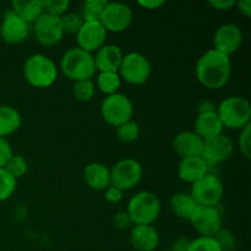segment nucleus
Segmentation results:
<instances>
[{
  "mask_svg": "<svg viewBox=\"0 0 251 251\" xmlns=\"http://www.w3.org/2000/svg\"><path fill=\"white\" fill-rule=\"evenodd\" d=\"M97 87L104 95L110 96L118 93L122 85V78L118 73H100L97 76Z\"/></svg>",
  "mask_w": 251,
  "mask_h": 251,
  "instance_id": "26",
  "label": "nucleus"
},
{
  "mask_svg": "<svg viewBox=\"0 0 251 251\" xmlns=\"http://www.w3.org/2000/svg\"><path fill=\"white\" fill-rule=\"evenodd\" d=\"M189 248H190V240L186 238H180L174 243L171 251H189Z\"/></svg>",
  "mask_w": 251,
  "mask_h": 251,
  "instance_id": "44",
  "label": "nucleus"
},
{
  "mask_svg": "<svg viewBox=\"0 0 251 251\" xmlns=\"http://www.w3.org/2000/svg\"><path fill=\"white\" fill-rule=\"evenodd\" d=\"M142 167L136 159L124 158L114 164L110 171V185L126 191L141 181Z\"/></svg>",
  "mask_w": 251,
  "mask_h": 251,
  "instance_id": "10",
  "label": "nucleus"
},
{
  "mask_svg": "<svg viewBox=\"0 0 251 251\" xmlns=\"http://www.w3.org/2000/svg\"><path fill=\"white\" fill-rule=\"evenodd\" d=\"M208 5L217 11H227L235 6L234 0H210Z\"/></svg>",
  "mask_w": 251,
  "mask_h": 251,
  "instance_id": "40",
  "label": "nucleus"
},
{
  "mask_svg": "<svg viewBox=\"0 0 251 251\" xmlns=\"http://www.w3.org/2000/svg\"><path fill=\"white\" fill-rule=\"evenodd\" d=\"M17 180L5 168H0V202L6 201L16 190Z\"/></svg>",
  "mask_w": 251,
  "mask_h": 251,
  "instance_id": "30",
  "label": "nucleus"
},
{
  "mask_svg": "<svg viewBox=\"0 0 251 251\" xmlns=\"http://www.w3.org/2000/svg\"><path fill=\"white\" fill-rule=\"evenodd\" d=\"M29 33V25L20 19L11 9L5 10L2 14L0 36L7 44H20L26 41Z\"/></svg>",
  "mask_w": 251,
  "mask_h": 251,
  "instance_id": "15",
  "label": "nucleus"
},
{
  "mask_svg": "<svg viewBox=\"0 0 251 251\" xmlns=\"http://www.w3.org/2000/svg\"><path fill=\"white\" fill-rule=\"evenodd\" d=\"M210 167L206 164L201 157H191V158L181 159L178 167V176L185 183L194 184L200 180L202 176L210 173Z\"/></svg>",
  "mask_w": 251,
  "mask_h": 251,
  "instance_id": "21",
  "label": "nucleus"
},
{
  "mask_svg": "<svg viewBox=\"0 0 251 251\" xmlns=\"http://www.w3.org/2000/svg\"><path fill=\"white\" fill-rule=\"evenodd\" d=\"M127 215L135 226H151L161 213V201L150 191H140L130 199Z\"/></svg>",
  "mask_w": 251,
  "mask_h": 251,
  "instance_id": "3",
  "label": "nucleus"
},
{
  "mask_svg": "<svg viewBox=\"0 0 251 251\" xmlns=\"http://www.w3.org/2000/svg\"><path fill=\"white\" fill-rule=\"evenodd\" d=\"M33 33L37 42L43 47L56 46L63 39L64 31L60 17L43 14L33 24Z\"/></svg>",
  "mask_w": 251,
  "mask_h": 251,
  "instance_id": "12",
  "label": "nucleus"
},
{
  "mask_svg": "<svg viewBox=\"0 0 251 251\" xmlns=\"http://www.w3.org/2000/svg\"><path fill=\"white\" fill-rule=\"evenodd\" d=\"M238 146H239L240 152L247 159L251 157V124L243 127L240 131L239 139H238Z\"/></svg>",
  "mask_w": 251,
  "mask_h": 251,
  "instance_id": "35",
  "label": "nucleus"
},
{
  "mask_svg": "<svg viewBox=\"0 0 251 251\" xmlns=\"http://www.w3.org/2000/svg\"><path fill=\"white\" fill-rule=\"evenodd\" d=\"M217 115L223 127L242 130L250 124L251 105L249 100L240 96H232L223 100L217 108Z\"/></svg>",
  "mask_w": 251,
  "mask_h": 251,
  "instance_id": "5",
  "label": "nucleus"
},
{
  "mask_svg": "<svg viewBox=\"0 0 251 251\" xmlns=\"http://www.w3.org/2000/svg\"><path fill=\"white\" fill-rule=\"evenodd\" d=\"M95 65L100 73H118L122 65L124 54L120 47L115 44H104L96 51Z\"/></svg>",
  "mask_w": 251,
  "mask_h": 251,
  "instance_id": "17",
  "label": "nucleus"
},
{
  "mask_svg": "<svg viewBox=\"0 0 251 251\" xmlns=\"http://www.w3.org/2000/svg\"><path fill=\"white\" fill-rule=\"evenodd\" d=\"M134 107L129 97L122 93L107 96L100 105V115L107 124L112 126H120L131 120Z\"/></svg>",
  "mask_w": 251,
  "mask_h": 251,
  "instance_id": "6",
  "label": "nucleus"
},
{
  "mask_svg": "<svg viewBox=\"0 0 251 251\" xmlns=\"http://www.w3.org/2000/svg\"><path fill=\"white\" fill-rule=\"evenodd\" d=\"M223 125L218 118L217 112L208 113V114L198 115L195 122V134L200 136L203 141L213 139L222 134Z\"/></svg>",
  "mask_w": 251,
  "mask_h": 251,
  "instance_id": "22",
  "label": "nucleus"
},
{
  "mask_svg": "<svg viewBox=\"0 0 251 251\" xmlns=\"http://www.w3.org/2000/svg\"><path fill=\"white\" fill-rule=\"evenodd\" d=\"M217 112V107L213 104L210 100H202L198 107L199 115L201 114H208V113H216Z\"/></svg>",
  "mask_w": 251,
  "mask_h": 251,
  "instance_id": "42",
  "label": "nucleus"
},
{
  "mask_svg": "<svg viewBox=\"0 0 251 251\" xmlns=\"http://www.w3.org/2000/svg\"><path fill=\"white\" fill-rule=\"evenodd\" d=\"M189 221L201 237H215L222 229V217L216 207L198 206Z\"/></svg>",
  "mask_w": 251,
  "mask_h": 251,
  "instance_id": "13",
  "label": "nucleus"
},
{
  "mask_svg": "<svg viewBox=\"0 0 251 251\" xmlns=\"http://www.w3.org/2000/svg\"><path fill=\"white\" fill-rule=\"evenodd\" d=\"M189 251H222L213 237H199L190 242Z\"/></svg>",
  "mask_w": 251,
  "mask_h": 251,
  "instance_id": "34",
  "label": "nucleus"
},
{
  "mask_svg": "<svg viewBox=\"0 0 251 251\" xmlns=\"http://www.w3.org/2000/svg\"><path fill=\"white\" fill-rule=\"evenodd\" d=\"M151 71L152 66L149 59L141 53L131 51L124 55L118 74L125 82L139 86L144 85L149 80Z\"/></svg>",
  "mask_w": 251,
  "mask_h": 251,
  "instance_id": "7",
  "label": "nucleus"
},
{
  "mask_svg": "<svg viewBox=\"0 0 251 251\" xmlns=\"http://www.w3.org/2000/svg\"><path fill=\"white\" fill-rule=\"evenodd\" d=\"M24 75L27 82L36 88H47L55 82L58 69L55 63L43 54H33L24 65Z\"/></svg>",
  "mask_w": 251,
  "mask_h": 251,
  "instance_id": "4",
  "label": "nucleus"
},
{
  "mask_svg": "<svg viewBox=\"0 0 251 251\" xmlns=\"http://www.w3.org/2000/svg\"><path fill=\"white\" fill-rule=\"evenodd\" d=\"M196 78L208 90L225 87L232 75V63L229 56L210 49L198 59L195 68Z\"/></svg>",
  "mask_w": 251,
  "mask_h": 251,
  "instance_id": "1",
  "label": "nucleus"
},
{
  "mask_svg": "<svg viewBox=\"0 0 251 251\" xmlns=\"http://www.w3.org/2000/svg\"><path fill=\"white\" fill-rule=\"evenodd\" d=\"M169 206H171V210L173 211L176 217L185 221L190 220L191 215L198 207L193 196L190 194L185 193H178L172 196L171 201H169Z\"/></svg>",
  "mask_w": 251,
  "mask_h": 251,
  "instance_id": "25",
  "label": "nucleus"
},
{
  "mask_svg": "<svg viewBox=\"0 0 251 251\" xmlns=\"http://www.w3.org/2000/svg\"><path fill=\"white\" fill-rule=\"evenodd\" d=\"M225 194L223 183L217 176L207 173L205 176L193 184L191 194L198 206L216 207L221 202Z\"/></svg>",
  "mask_w": 251,
  "mask_h": 251,
  "instance_id": "8",
  "label": "nucleus"
},
{
  "mask_svg": "<svg viewBox=\"0 0 251 251\" xmlns=\"http://www.w3.org/2000/svg\"><path fill=\"white\" fill-rule=\"evenodd\" d=\"M137 4L141 7H144V9L157 10L161 6H163L166 4V1H163V0H140Z\"/></svg>",
  "mask_w": 251,
  "mask_h": 251,
  "instance_id": "41",
  "label": "nucleus"
},
{
  "mask_svg": "<svg viewBox=\"0 0 251 251\" xmlns=\"http://www.w3.org/2000/svg\"><path fill=\"white\" fill-rule=\"evenodd\" d=\"M83 180L92 190L103 191L110 186V171L104 164L93 162L85 167Z\"/></svg>",
  "mask_w": 251,
  "mask_h": 251,
  "instance_id": "20",
  "label": "nucleus"
},
{
  "mask_svg": "<svg viewBox=\"0 0 251 251\" xmlns=\"http://www.w3.org/2000/svg\"><path fill=\"white\" fill-rule=\"evenodd\" d=\"M134 20V12L124 2H107L100 16V22L107 32L120 33L127 29Z\"/></svg>",
  "mask_w": 251,
  "mask_h": 251,
  "instance_id": "9",
  "label": "nucleus"
},
{
  "mask_svg": "<svg viewBox=\"0 0 251 251\" xmlns=\"http://www.w3.org/2000/svg\"><path fill=\"white\" fill-rule=\"evenodd\" d=\"M173 149L181 159L201 157L203 140L194 131H181L173 139Z\"/></svg>",
  "mask_w": 251,
  "mask_h": 251,
  "instance_id": "18",
  "label": "nucleus"
},
{
  "mask_svg": "<svg viewBox=\"0 0 251 251\" xmlns=\"http://www.w3.org/2000/svg\"><path fill=\"white\" fill-rule=\"evenodd\" d=\"M61 26H63L64 33L68 34H77L80 28L83 25V19L80 14H75V12H69L64 16L60 17Z\"/></svg>",
  "mask_w": 251,
  "mask_h": 251,
  "instance_id": "32",
  "label": "nucleus"
},
{
  "mask_svg": "<svg viewBox=\"0 0 251 251\" xmlns=\"http://www.w3.org/2000/svg\"><path fill=\"white\" fill-rule=\"evenodd\" d=\"M60 69L64 75L74 82L91 80L97 71L93 54L78 47L65 51L60 60Z\"/></svg>",
  "mask_w": 251,
  "mask_h": 251,
  "instance_id": "2",
  "label": "nucleus"
},
{
  "mask_svg": "<svg viewBox=\"0 0 251 251\" xmlns=\"http://www.w3.org/2000/svg\"><path fill=\"white\" fill-rule=\"evenodd\" d=\"M104 191H105V194H104L105 200H107L108 202L118 203V202H120V201H122L123 193H124V191H122L120 189H118V188H115V186L110 185V186H108V188L105 189Z\"/></svg>",
  "mask_w": 251,
  "mask_h": 251,
  "instance_id": "38",
  "label": "nucleus"
},
{
  "mask_svg": "<svg viewBox=\"0 0 251 251\" xmlns=\"http://www.w3.org/2000/svg\"><path fill=\"white\" fill-rule=\"evenodd\" d=\"M114 225L118 229H126L130 225H132L131 220H130L129 215L126 211H122V212L117 213L114 217Z\"/></svg>",
  "mask_w": 251,
  "mask_h": 251,
  "instance_id": "39",
  "label": "nucleus"
},
{
  "mask_svg": "<svg viewBox=\"0 0 251 251\" xmlns=\"http://www.w3.org/2000/svg\"><path fill=\"white\" fill-rule=\"evenodd\" d=\"M11 10L26 24H34L44 14L43 0H14L11 2Z\"/></svg>",
  "mask_w": 251,
  "mask_h": 251,
  "instance_id": "23",
  "label": "nucleus"
},
{
  "mask_svg": "<svg viewBox=\"0 0 251 251\" xmlns=\"http://www.w3.org/2000/svg\"><path fill=\"white\" fill-rule=\"evenodd\" d=\"M117 136L118 139L125 144H130L139 139L140 136V126L137 123L129 120L124 123L120 126L117 127Z\"/></svg>",
  "mask_w": 251,
  "mask_h": 251,
  "instance_id": "29",
  "label": "nucleus"
},
{
  "mask_svg": "<svg viewBox=\"0 0 251 251\" xmlns=\"http://www.w3.org/2000/svg\"><path fill=\"white\" fill-rule=\"evenodd\" d=\"M213 238L218 243L222 251H232L235 248V238L229 230L221 229Z\"/></svg>",
  "mask_w": 251,
  "mask_h": 251,
  "instance_id": "36",
  "label": "nucleus"
},
{
  "mask_svg": "<svg viewBox=\"0 0 251 251\" xmlns=\"http://www.w3.org/2000/svg\"><path fill=\"white\" fill-rule=\"evenodd\" d=\"M107 33L108 32L100 21H85L76 34L78 48L91 54L97 51L104 46Z\"/></svg>",
  "mask_w": 251,
  "mask_h": 251,
  "instance_id": "16",
  "label": "nucleus"
},
{
  "mask_svg": "<svg viewBox=\"0 0 251 251\" xmlns=\"http://www.w3.org/2000/svg\"><path fill=\"white\" fill-rule=\"evenodd\" d=\"M130 243L137 251H153L159 245V234L153 226H135L130 234Z\"/></svg>",
  "mask_w": 251,
  "mask_h": 251,
  "instance_id": "19",
  "label": "nucleus"
},
{
  "mask_svg": "<svg viewBox=\"0 0 251 251\" xmlns=\"http://www.w3.org/2000/svg\"><path fill=\"white\" fill-rule=\"evenodd\" d=\"M14 156L10 142L4 137H0V168H5L10 158Z\"/></svg>",
  "mask_w": 251,
  "mask_h": 251,
  "instance_id": "37",
  "label": "nucleus"
},
{
  "mask_svg": "<svg viewBox=\"0 0 251 251\" xmlns=\"http://www.w3.org/2000/svg\"><path fill=\"white\" fill-rule=\"evenodd\" d=\"M238 10L242 15H244L245 17L251 16V0H239V1H235Z\"/></svg>",
  "mask_w": 251,
  "mask_h": 251,
  "instance_id": "43",
  "label": "nucleus"
},
{
  "mask_svg": "<svg viewBox=\"0 0 251 251\" xmlns=\"http://www.w3.org/2000/svg\"><path fill=\"white\" fill-rule=\"evenodd\" d=\"M5 169H6L10 176H14L17 180V179L22 178L27 173L28 164H27V161L24 157L19 156V154H14L6 163V166H5Z\"/></svg>",
  "mask_w": 251,
  "mask_h": 251,
  "instance_id": "31",
  "label": "nucleus"
},
{
  "mask_svg": "<svg viewBox=\"0 0 251 251\" xmlns=\"http://www.w3.org/2000/svg\"><path fill=\"white\" fill-rule=\"evenodd\" d=\"M96 85L92 80H83L74 82L73 93L80 102H88L95 96Z\"/></svg>",
  "mask_w": 251,
  "mask_h": 251,
  "instance_id": "28",
  "label": "nucleus"
},
{
  "mask_svg": "<svg viewBox=\"0 0 251 251\" xmlns=\"http://www.w3.org/2000/svg\"><path fill=\"white\" fill-rule=\"evenodd\" d=\"M243 44V32L235 24H225L218 27L213 36V49L225 55L234 54Z\"/></svg>",
  "mask_w": 251,
  "mask_h": 251,
  "instance_id": "14",
  "label": "nucleus"
},
{
  "mask_svg": "<svg viewBox=\"0 0 251 251\" xmlns=\"http://www.w3.org/2000/svg\"><path fill=\"white\" fill-rule=\"evenodd\" d=\"M233 152H234V142L229 136L221 134L213 139L203 141L201 158L208 167L218 166L228 161L232 157Z\"/></svg>",
  "mask_w": 251,
  "mask_h": 251,
  "instance_id": "11",
  "label": "nucleus"
},
{
  "mask_svg": "<svg viewBox=\"0 0 251 251\" xmlns=\"http://www.w3.org/2000/svg\"><path fill=\"white\" fill-rule=\"evenodd\" d=\"M164 251H168V250H164Z\"/></svg>",
  "mask_w": 251,
  "mask_h": 251,
  "instance_id": "45",
  "label": "nucleus"
},
{
  "mask_svg": "<svg viewBox=\"0 0 251 251\" xmlns=\"http://www.w3.org/2000/svg\"><path fill=\"white\" fill-rule=\"evenodd\" d=\"M21 115L19 110L10 105H0V137L14 134L21 126Z\"/></svg>",
  "mask_w": 251,
  "mask_h": 251,
  "instance_id": "24",
  "label": "nucleus"
},
{
  "mask_svg": "<svg viewBox=\"0 0 251 251\" xmlns=\"http://www.w3.org/2000/svg\"><path fill=\"white\" fill-rule=\"evenodd\" d=\"M107 2V0H86L81 10L83 21H100V16Z\"/></svg>",
  "mask_w": 251,
  "mask_h": 251,
  "instance_id": "27",
  "label": "nucleus"
},
{
  "mask_svg": "<svg viewBox=\"0 0 251 251\" xmlns=\"http://www.w3.org/2000/svg\"><path fill=\"white\" fill-rule=\"evenodd\" d=\"M70 6L69 0H43L44 14L61 17L66 14Z\"/></svg>",
  "mask_w": 251,
  "mask_h": 251,
  "instance_id": "33",
  "label": "nucleus"
}]
</instances>
